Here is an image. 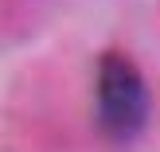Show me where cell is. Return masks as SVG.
Returning a JSON list of instances; mask_svg holds the SVG:
<instances>
[{
	"label": "cell",
	"mask_w": 160,
	"mask_h": 152,
	"mask_svg": "<svg viewBox=\"0 0 160 152\" xmlns=\"http://www.w3.org/2000/svg\"><path fill=\"white\" fill-rule=\"evenodd\" d=\"M94 117L106 140L133 145L148 125V86L141 78L137 62L109 51L98 59L94 78Z\"/></svg>",
	"instance_id": "6da1fadb"
}]
</instances>
